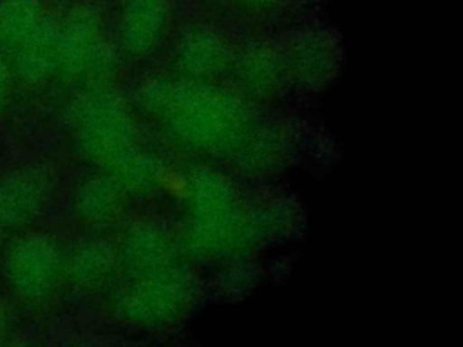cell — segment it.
Listing matches in <instances>:
<instances>
[{
    "label": "cell",
    "mask_w": 463,
    "mask_h": 347,
    "mask_svg": "<svg viewBox=\"0 0 463 347\" xmlns=\"http://www.w3.org/2000/svg\"><path fill=\"white\" fill-rule=\"evenodd\" d=\"M34 183L24 172L11 174L0 183V226L14 228L24 224L31 211L33 204L38 199L34 193Z\"/></svg>",
    "instance_id": "obj_2"
},
{
    "label": "cell",
    "mask_w": 463,
    "mask_h": 347,
    "mask_svg": "<svg viewBox=\"0 0 463 347\" xmlns=\"http://www.w3.org/2000/svg\"><path fill=\"white\" fill-rule=\"evenodd\" d=\"M0 230H2V226H0Z\"/></svg>",
    "instance_id": "obj_4"
},
{
    "label": "cell",
    "mask_w": 463,
    "mask_h": 347,
    "mask_svg": "<svg viewBox=\"0 0 463 347\" xmlns=\"http://www.w3.org/2000/svg\"><path fill=\"white\" fill-rule=\"evenodd\" d=\"M42 29V11L36 0H0V52L5 58L24 49Z\"/></svg>",
    "instance_id": "obj_1"
},
{
    "label": "cell",
    "mask_w": 463,
    "mask_h": 347,
    "mask_svg": "<svg viewBox=\"0 0 463 347\" xmlns=\"http://www.w3.org/2000/svg\"><path fill=\"white\" fill-rule=\"evenodd\" d=\"M4 58L5 56L0 52V108L4 107L7 92H9V67Z\"/></svg>",
    "instance_id": "obj_3"
}]
</instances>
